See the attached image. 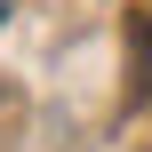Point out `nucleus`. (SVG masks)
I'll return each instance as SVG.
<instances>
[{
    "instance_id": "nucleus-1",
    "label": "nucleus",
    "mask_w": 152,
    "mask_h": 152,
    "mask_svg": "<svg viewBox=\"0 0 152 152\" xmlns=\"http://www.w3.org/2000/svg\"><path fill=\"white\" fill-rule=\"evenodd\" d=\"M0 16H8V0H0Z\"/></svg>"
}]
</instances>
